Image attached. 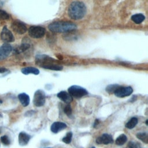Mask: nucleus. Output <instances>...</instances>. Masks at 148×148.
Segmentation results:
<instances>
[{
    "mask_svg": "<svg viewBox=\"0 0 148 148\" xmlns=\"http://www.w3.org/2000/svg\"><path fill=\"white\" fill-rule=\"evenodd\" d=\"M69 16L75 20L82 18L86 13V7L84 3L80 1H73L68 8Z\"/></svg>",
    "mask_w": 148,
    "mask_h": 148,
    "instance_id": "f257e3e1",
    "label": "nucleus"
},
{
    "mask_svg": "<svg viewBox=\"0 0 148 148\" xmlns=\"http://www.w3.org/2000/svg\"><path fill=\"white\" fill-rule=\"evenodd\" d=\"M49 29L55 33L68 32L74 31L77 26L73 23L68 21H56L50 23L48 26Z\"/></svg>",
    "mask_w": 148,
    "mask_h": 148,
    "instance_id": "f03ea898",
    "label": "nucleus"
},
{
    "mask_svg": "<svg viewBox=\"0 0 148 148\" xmlns=\"http://www.w3.org/2000/svg\"><path fill=\"white\" fill-rule=\"evenodd\" d=\"M35 61L36 64L47 69H49V68L53 65L56 64V60L44 54L36 55L35 57Z\"/></svg>",
    "mask_w": 148,
    "mask_h": 148,
    "instance_id": "7ed1b4c3",
    "label": "nucleus"
},
{
    "mask_svg": "<svg viewBox=\"0 0 148 148\" xmlns=\"http://www.w3.org/2000/svg\"><path fill=\"white\" fill-rule=\"evenodd\" d=\"M68 93L72 97L79 98L87 95L88 91L82 87L74 85L68 88Z\"/></svg>",
    "mask_w": 148,
    "mask_h": 148,
    "instance_id": "20e7f679",
    "label": "nucleus"
},
{
    "mask_svg": "<svg viewBox=\"0 0 148 148\" xmlns=\"http://www.w3.org/2000/svg\"><path fill=\"white\" fill-rule=\"evenodd\" d=\"M46 101V95L45 93L43 90H38L35 91L34 99L33 103L35 106L40 107L44 105Z\"/></svg>",
    "mask_w": 148,
    "mask_h": 148,
    "instance_id": "39448f33",
    "label": "nucleus"
},
{
    "mask_svg": "<svg viewBox=\"0 0 148 148\" xmlns=\"http://www.w3.org/2000/svg\"><path fill=\"white\" fill-rule=\"evenodd\" d=\"M45 29L40 26H31L28 29L29 35L33 38H40L45 35Z\"/></svg>",
    "mask_w": 148,
    "mask_h": 148,
    "instance_id": "423d86ee",
    "label": "nucleus"
},
{
    "mask_svg": "<svg viewBox=\"0 0 148 148\" xmlns=\"http://www.w3.org/2000/svg\"><path fill=\"white\" fill-rule=\"evenodd\" d=\"M133 92V89L131 87H121L120 86L114 92V95L117 97L123 98L130 95Z\"/></svg>",
    "mask_w": 148,
    "mask_h": 148,
    "instance_id": "0eeeda50",
    "label": "nucleus"
},
{
    "mask_svg": "<svg viewBox=\"0 0 148 148\" xmlns=\"http://www.w3.org/2000/svg\"><path fill=\"white\" fill-rule=\"evenodd\" d=\"M11 27L13 31L18 34H23L27 30L25 25L18 20L14 21L12 23Z\"/></svg>",
    "mask_w": 148,
    "mask_h": 148,
    "instance_id": "6e6552de",
    "label": "nucleus"
},
{
    "mask_svg": "<svg viewBox=\"0 0 148 148\" xmlns=\"http://www.w3.org/2000/svg\"><path fill=\"white\" fill-rule=\"evenodd\" d=\"M1 39L6 42H13L14 40V38L12 32L7 28L6 26L3 27L1 33Z\"/></svg>",
    "mask_w": 148,
    "mask_h": 148,
    "instance_id": "1a4fd4ad",
    "label": "nucleus"
},
{
    "mask_svg": "<svg viewBox=\"0 0 148 148\" xmlns=\"http://www.w3.org/2000/svg\"><path fill=\"white\" fill-rule=\"evenodd\" d=\"M12 50V46L8 43H4L0 47V60L6 58Z\"/></svg>",
    "mask_w": 148,
    "mask_h": 148,
    "instance_id": "9d476101",
    "label": "nucleus"
},
{
    "mask_svg": "<svg viewBox=\"0 0 148 148\" xmlns=\"http://www.w3.org/2000/svg\"><path fill=\"white\" fill-rule=\"evenodd\" d=\"M96 142L98 144L108 145L113 142L112 136L108 134H103L96 139Z\"/></svg>",
    "mask_w": 148,
    "mask_h": 148,
    "instance_id": "9b49d317",
    "label": "nucleus"
},
{
    "mask_svg": "<svg viewBox=\"0 0 148 148\" xmlns=\"http://www.w3.org/2000/svg\"><path fill=\"white\" fill-rule=\"evenodd\" d=\"M31 139V136L24 132H21L18 135V143L20 146H24L28 144Z\"/></svg>",
    "mask_w": 148,
    "mask_h": 148,
    "instance_id": "f8f14e48",
    "label": "nucleus"
},
{
    "mask_svg": "<svg viewBox=\"0 0 148 148\" xmlns=\"http://www.w3.org/2000/svg\"><path fill=\"white\" fill-rule=\"evenodd\" d=\"M57 97L59 99L66 103L71 102L73 100V97L68 92L64 91L59 92L57 94Z\"/></svg>",
    "mask_w": 148,
    "mask_h": 148,
    "instance_id": "ddd939ff",
    "label": "nucleus"
},
{
    "mask_svg": "<svg viewBox=\"0 0 148 148\" xmlns=\"http://www.w3.org/2000/svg\"><path fill=\"white\" fill-rule=\"evenodd\" d=\"M65 128H66V124L62 122H54L52 124L50 130L53 133L56 134Z\"/></svg>",
    "mask_w": 148,
    "mask_h": 148,
    "instance_id": "4468645a",
    "label": "nucleus"
},
{
    "mask_svg": "<svg viewBox=\"0 0 148 148\" xmlns=\"http://www.w3.org/2000/svg\"><path fill=\"white\" fill-rule=\"evenodd\" d=\"M18 98L20 102V103H21V105L25 107L27 106H28L29 103V97L28 96V95H27L25 93H21L20 94H18Z\"/></svg>",
    "mask_w": 148,
    "mask_h": 148,
    "instance_id": "2eb2a0df",
    "label": "nucleus"
},
{
    "mask_svg": "<svg viewBox=\"0 0 148 148\" xmlns=\"http://www.w3.org/2000/svg\"><path fill=\"white\" fill-rule=\"evenodd\" d=\"M21 72L24 75H28V74L32 73V74L37 75L39 73V71L36 68L28 66V67H25V68H22Z\"/></svg>",
    "mask_w": 148,
    "mask_h": 148,
    "instance_id": "dca6fc26",
    "label": "nucleus"
},
{
    "mask_svg": "<svg viewBox=\"0 0 148 148\" xmlns=\"http://www.w3.org/2000/svg\"><path fill=\"white\" fill-rule=\"evenodd\" d=\"M145 19V16L142 13L134 14L131 16V20L136 24H140Z\"/></svg>",
    "mask_w": 148,
    "mask_h": 148,
    "instance_id": "f3484780",
    "label": "nucleus"
},
{
    "mask_svg": "<svg viewBox=\"0 0 148 148\" xmlns=\"http://www.w3.org/2000/svg\"><path fill=\"white\" fill-rule=\"evenodd\" d=\"M30 45L28 43H22L19 47H18L16 50L15 52L17 54L21 53L22 52H24L27 50H28L30 48Z\"/></svg>",
    "mask_w": 148,
    "mask_h": 148,
    "instance_id": "a211bd4d",
    "label": "nucleus"
},
{
    "mask_svg": "<svg viewBox=\"0 0 148 148\" xmlns=\"http://www.w3.org/2000/svg\"><path fill=\"white\" fill-rule=\"evenodd\" d=\"M127 140V137L125 134H121L116 139L115 143L117 145L121 146L123 145Z\"/></svg>",
    "mask_w": 148,
    "mask_h": 148,
    "instance_id": "6ab92c4d",
    "label": "nucleus"
},
{
    "mask_svg": "<svg viewBox=\"0 0 148 148\" xmlns=\"http://www.w3.org/2000/svg\"><path fill=\"white\" fill-rule=\"evenodd\" d=\"M138 119L136 117H132L125 124V127L128 129L134 128L138 123Z\"/></svg>",
    "mask_w": 148,
    "mask_h": 148,
    "instance_id": "aec40b11",
    "label": "nucleus"
},
{
    "mask_svg": "<svg viewBox=\"0 0 148 148\" xmlns=\"http://www.w3.org/2000/svg\"><path fill=\"white\" fill-rule=\"evenodd\" d=\"M136 137L145 143L148 142V135L146 132H139L136 134Z\"/></svg>",
    "mask_w": 148,
    "mask_h": 148,
    "instance_id": "412c9836",
    "label": "nucleus"
},
{
    "mask_svg": "<svg viewBox=\"0 0 148 148\" xmlns=\"http://www.w3.org/2000/svg\"><path fill=\"white\" fill-rule=\"evenodd\" d=\"M120 87L119 84H110L108 86L106 87V91L109 93V94H112L114 93V91Z\"/></svg>",
    "mask_w": 148,
    "mask_h": 148,
    "instance_id": "4be33fe9",
    "label": "nucleus"
},
{
    "mask_svg": "<svg viewBox=\"0 0 148 148\" xmlns=\"http://www.w3.org/2000/svg\"><path fill=\"white\" fill-rule=\"evenodd\" d=\"M72 138V132H68L66 136L62 138V142L65 143L69 144L71 143Z\"/></svg>",
    "mask_w": 148,
    "mask_h": 148,
    "instance_id": "5701e85b",
    "label": "nucleus"
},
{
    "mask_svg": "<svg viewBox=\"0 0 148 148\" xmlns=\"http://www.w3.org/2000/svg\"><path fill=\"white\" fill-rule=\"evenodd\" d=\"M64 112L68 117H71L72 116V108H71V107L69 105H66L65 106V108L64 109Z\"/></svg>",
    "mask_w": 148,
    "mask_h": 148,
    "instance_id": "b1692460",
    "label": "nucleus"
},
{
    "mask_svg": "<svg viewBox=\"0 0 148 148\" xmlns=\"http://www.w3.org/2000/svg\"><path fill=\"white\" fill-rule=\"evenodd\" d=\"M9 18V15L5 11L0 10V20H8Z\"/></svg>",
    "mask_w": 148,
    "mask_h": 148,
    "instance_id": "393cba45",
    "label": "nucleus"
},
{
    "mask_svg": "<svg viewBox=\"0 0 148 148\" xmlns=\"http://www.w3.org/2000/svg\"><path fill=\"white\" fill-rule=\"evenodd\" d=\"M1 142H2V143L5 145H9L10 143V140L9 137L6 135H3V136H1Z\"/></svg>",
    "mask_w": 148,
    "mask_h": 148,
    "instance_id": "a878e982",
    "label": "nucleus"
},
{
    "mask_svg": "<svg viewBox=\"0 0 148 148\" xmlns=\"http://www.w3.org/2000/svg\"><path fill=\"white\" fill-rule=\"evenodd\" d=\"M128 148H140V145L138 142H130L128 145Z\"/></svg>",
    "mask_w": 148,
    "mask_h": 148,
    "instance_id": "bb28decb",
    "label": "nucleus"
},
{
    "mask_svg": "<svg viewBox=\"0 0 148 148\" xmlns=\"http://www.w3.org/2000/svg\"><path fill=\"white\" fill-rule=\"evenodd\" d=\"M7 71H8V69H7L4 68H0V73H1L6 72H7Z\"/></svg>",
    "mask_w": 148,
    "mask_h": 148,
    "instance_id": "cd10ccee",
    "label": "nucleus"
},
{
    "mask_svg": "<svg viewBox=\"0 0 148 148\" xmlns=\"http://www.w3.org/2000/svg\"><path fill=\"white\" fill-rule=\"evenodd\" d=\"M98 124H99V120L96 119L95 122H94V127H95Z\"/></svg>",
    "mask_w": 148,
    "mask_h": 148,
    "instance_id": "c85d7f7f",
    "label": "nucleus"
},
{
    "mask_svg": "<svg viewBox=\"0 0 148 148\" xmlns=\"http://www.w3.org/2000/svg\"><path fill=\"white\" fill-rule=\"evenodd\" d=\"M147 121H148V120H146V125H147Z\"/></svg>",
    "mask_w": 148,
    "mask_h": 148,
    "instance_id": "c756f323",
    "label": "nucleus"
},
{
    "mask_svg": "<svg viewBox=\"0 0 148 148\" xmlns=\"http://www.w3.org/2000/svg\"><path fill=\"white\" fill-rule=\"evenodd\" d=\"M2 115L0 114V119H1V118H2Z\"/></svg>",
    "mask_w": 148,
    "mask_h": 148,
    "instance_id": "7c9ffc66",
    "label": "nucleus"
},
{
    "mask_svg": "<svg viewBox=\"0 0 148 148\" xmlns=\"http://www.w3.org/2000/svg\"><path fill=\"white\" fill-rule=\"evenodd\" d=\"M91 148H95V147H92Z\"/></svg>",
    "mask_w": 148,
    "mask_h": 148,
    "instance_id": "2f4dec72",
    "label": "nucleus"
},
{
    "mask_svg": "<svg viewBox=\"0 0 148 148\" xmlns=\"http://www.w3.org/2000/svg\"><path fill=\"white\" fill-rule=\"evenodd\" d=\"M1 103V101H0V103Z\"/></svg>",
    "mask_w": 148,
    "mask_h": 148,
    "instance_id": "473e14b6",
    "label": "nucleus"
},
{
    "mask_svg": "<svg viewBox=\"0 0 148 148\" xmlns=\"http://www.w3.org/2000/svg\"><path fill=\"white\" fill-rule=\"evenodd\" d=\"M48 148H49V147H48Z\"/></svg>",
    "mask_w": 148,
    "mask_h": 148,
    "instance_id": "72a5a7b5",
    "label": "nucleus"
}]
</instances>
